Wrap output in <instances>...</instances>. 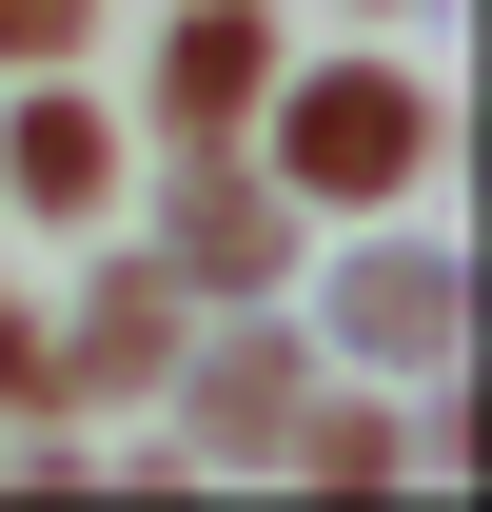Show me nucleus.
I'll use <instances>...</instances> for the list:
<instances>
[{"mask_svg": "<svg viewBox=\"0 0 492 512\" xmlns=\"http://www.w3.org/2000/svg\"><path fill=\"white\" fill-rule=\"evenodd\" d=\"M256 178L296 197V217L414 197V178H433V79H394V60H276V99H256Z\"/></svg>", "mask_w": 492, "mask_h": 512, "instance_id": "f257e3e1", "label": "nucleus"}, {"mask_svg": "<svg viewBox=\"0 0 492 512\" xmlns=\"http://www.w3.org/2000/svg\"><path fill=\"white\" fill-rule=\"evenodd\" d=\"M296 197L256 178V138H178V178H158V276L178 296H296Z\"/></svg>", "mask_w": 492, "mask_h": 512, "instance_id": "f03ea898", "label": "nucleus"}, {"mask_svg": "<svg viewBox=\"0 0 492 512\" xmlns=\"http://www.w3.org/2000/svg\"><path fill=\"white\" fill-rule=\"evenodd\" d=\"M217 335H178V434L217 453V473H276V434H296V394H315V335H276V296H197Z\"/></svg>", "mask_w": 492, "mask_h": 512, "instance_id": "7ed1b4c3", "label": "nucleus"}, {"mask_svg": "<svg viewBox=\"0 0 492 512\" xmlns=\"http://www.w3.org/2000/svg\"><path fill=\"white\" fill-rule=\"evenodd\" d=\"M315 335H335L355 375H453V355H473V256H433V237H355L335 276H315Z\"/></svg>", "mask_w": 492, "mask_h": 512, "instance_id": "20e7f679", "label": "nucleus"}, {"mask_svg": "<svg viewBox=\"0 0 492 512\" xmlns=\"http://www.w3.org/2000/svg\"><path fill=\"white\" fill-rule=\"evenodd\" d=\"M256 99H276V20H256V0H178V20H158V60H138L158 158H178V138H256Z\"/></svg>", "mask_w": 492, "mask_h": 512, "instance_id": "39448f33", "label": "nucleus"}, {"mask_svg": "<svg viewBox=\"0 0 492 512\" xmlns=\"http://www.w3.org/2000/svg\"><path fill=\"white\" fill-rule=\"evenodd\" d=\"M0 197H20L40 237H99V217H119V119H99L60 60L20 79V119H0Z\"/></svg>", "mask_w": 492, "mask_h": 512, "instance_id": "423d86ee", "label": "nucleus"}, {"mask_svg": "<svg viewBox=\"0 0 492 512\" xmlns=\"http://www.w3.org/2000/svg\"><path fill=\"white\" fill-rule=\"evenodd\" d=\"M178 276H158V256H119V276H99V296H79V335H60V414H138V394L178 375Z\"/></svg>", "mask_w": 492, "mask_h": 512, "instance_id": "0eeeda50", "label": "nucleus"}, {"mask_svg": "<svg viewBox=\"0 0 492 512\" xmlns=\"http://www.w3.org/2000/svg\"><path fill=\"white\" fill-rule=\"evenodd\" d=\"M276 473H315V493H394V473H414V414H374V394L315 375V394H296V434H276Z\"/></svg>", "mask_w": 492, "mask_h": 512, "instance_id": "6e6552de", "label": "nucleus"}, {"mask_svg": "<svg viewBox=\"0 0 492 512\" xmlns=\"http://www.w3.org/2000/svg\"><path fill=\"white\" fill-rule=\"evenodd\" d=\"M0 414H60V335H40L20 276H0Z\"/></svg>", "mask_w": 492, "mask_h": 512, "instance_id": "1a4fd4ad", "label": "nucleus"}, {"mask_svg": "<svg viewBox=\"0 0 492 512\" xmlns=\"http://www.w3.org/2000/svg\"><path fill=\"white\" fill-rule=\"evenodd\" d=\"M99 40V0H0V79H40V60H79Z\"/></svg>", "mask_w": 492, "mask_h": 512, "instance_id": "9d476101", "label": "nucleus"}, {"mask_svg": "<svg viewBox=\"0 0 492 512\" xmlns=\"http://www.w3.org/2000/svg\"><path fill=\"white\" fill-rule=\"evenodd\" d=\"M0 453H20V414H0Z\"/></svg>", "mask_w": 492, "mask_h": 512, "instance_id": "9b49d317", "label": "nucleus"}]
</instances>
